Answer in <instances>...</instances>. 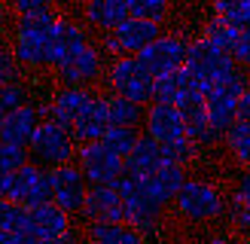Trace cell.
I'll return each instance as SVG.
<instances>
[{
    "label": "cell",
    "instance_id": "6da1fadb",
    "mask_svg": "<svg viewBox=\"0 0 250 244\" xmlns=\"http://www.w3.org/2000/svg\"><path fill=\"white\" fill-rule=\"evenodd\" d=\"M55 21H58L55 9L16 16V24H12V34H9V49L16 52L19 64L24 70L49 67V46H52Z\"/></svg>",
    "mask_w": 250,
    "mask_h": 244
},
{
    "label": "cell",
    "instance_id": "7a4b0ae2",
    "mask_svg": "<svg viewBox=\"0 0 250 244\" xmlns=\"http://www.w3.org/2000/svg\"><path fill=\"white\" fill-rule=\"evenodd\" d=\"M77 150L80 143L67 125H61L55 119H43L28 143V159L43 168H58V165L77 162Z\"/></svg>",
    "mask_w": 250,
    "mask_h": 244
},
{
    "label": "cell",
    "instance_id": "3957f363",
    "mask_svg": "<svg viewBox=\"0 0 250 244\" xmlns=\"http://www.w3.org/2000/svg\"><path fill=\"white\" fill-rule=\"evenodd\" d=\"M104 85L113 95L131 98L137 104H149L156 89V77L141 64L137 55H116L104 70Z\"/></svg>",
    "mask_w": 250,
    "mask_h": 244
},
{
    "label": "cell",
    "instance_id": "277c9868",
    "mask_svg": "<svg viewBox=\"0 0 250 244\" xmlns=\"http://www.w3.org/2000/svg\"><path fill=\"white\" fill-rule=\"evenodd\" d=\"M0 195L24 204L28 211L43 202H52V168H43L28 159L21 168L0 180Z\"/></svg>",
    "mask_w": 250,
    "mask_h": 244
},
{
    "label": "cell",
    "instance_id": "5b68a950",
    "mask_svg": "<svg viewBox=\"0 0 250 244\" xmlns=\"http://www.w3.org/2000/svg\"><path fill=\"white\" fill-rule=\"evenodd\" d=\"M174 211L186 223H210V220H220L226 214V199L214 183L189 177L174 199Z\"/></svg>",
    "mask_w": 250,
    "mask_h": 244
},
{
    "label": "cell",
    "instance_id": "8992f818",
    "mask_svg": "<svg viewBox=\"0 0 250 244\" xmlns=\"http://www.w3.org/2000/svg\"><path fill=\"white\" fill-rule=\"evenodd\" d=\"M116 186H119L122 202H125V223L134 226L137 232H144L146 238L159 235L165 204H159L153 195L146 192V186H144L141 177H128V174H125V177L116 183Z\"/></svg>",
    "mask_w": 250,
    "mask_h": 244
},
{
    "label": "cell",
    "instance_id": "52a82bcc",
    "mask_svg": "<svg viewBox=\"0 0 250 244\" xmlns=\"http://www.w3.org/2000/svg\"><path fill=\"white\" fill-rule=\"evenodd\" d=\"M186 67L192 70L198 85L208 92L214 82L232 77V73L238 70V61H235V55L223 52L214 43H208L205 37H198V40H192L189 49H186Z\"/></svg>",
    "mask_w": 250,
    "mask_h": 244
},
{
    "label": "cell",
    "instance_id": "ba28073f",
    "mask_svg": "<svg viewBox=\"0 0 250 244\" xmlns=\"http://www.w3.org/2000/svg\"><path fill=\"white\" fill-rule=\"evenodd\" d=\"M247 89V77L241 70H235L232 77L214 82L205 92V104H208V119L220 134H226L229 125L238 119V98Z\"/></svg>",
    "mask_w": 250,
    "mask_h": 244
},
{
    "label": "cell",
    "instance_id": "9c48e42d",
    "mask_svg": "<svg viewBox=\"0 0 250 244\" xmlns=\"http://www.w3.org/2000/svg\"><path fill=\"white\" fill-rule=\"evenodd\" d=\"M77 165L83 168L89 186H101V183H116L125 177V159L113 153L104 141H92V143H80L77 150Z\"/></svg>",
    "mask_w": 250,
    "mask_h": 244
},
{
    "label": "cell",
    "instance_id": "30bf717a",
    "mask_svg": "<svg viewBox=\"0 0 250 244\" xmlns=\"http://www.w3.org/2000/svg\"><path fill=\"white\" fill-rule=\"evenodd\" d=\"M186 49H189V43L180 34H159L146 49L137 52V58L153 77H165V73L186 64Z\"/></svg>",
    "mask_w": 250,
    "mask_h": 244
},
{
    "label": "cell",
    "instance_id": "8fae6325",
    "mask_svg": "<svg viewBox=\"0 0 250 244\" xmlns=\"http://www.w3.org/2000/svg\"><path fill=\"white\" fill-rule=\"evenodd\" d=\"M104 70H107V64H104L101 43H89L80 55H73L67 64L55 67V80L61 85H89L92 89L95 82L104 80Z\"/></svg>",
    "mask_w": 250,
    "mask_h": 244
},
{
    "label": "cell",
    "instance_id": "7c38bea8",
    "mask_svg": "<svg viewBox=\"0 0 250 244\" xmlns=\"http://www.w3.org/2000/svg\"><path fill=\"white\" fill-rule=\"evenodd\" d=\"M85 195H89V180L77 162L52 168V202H58L67 214L77 217L85 204Z\"/></svg>",
    "mask_w": 250,
    "mask_h": 244
},
{
    "label": "cell",
    "instance_id": "4fadbf2b",
    "mask_svg": "<svg viewBox=\"0 0 250 244\" xmlns=\"http://www.w3.org/2000/svg\"><path fill=\"white\" fill-rule=\"evenodd\" d=\"M89 43H92V37H89V28H85L83 21H73L67 16H58L55 34H52V46H49V70L67 64V61L73 55H80Z\"/></svg>",
    "mask_w": 250,
    "mask_h": 244
},
{
    "label": "cell",
    "instance_id": "5bb4252c",
    "mask_svg": "<svg viewBox=\"0 0 250 244\" xmlns=\"http://www.w3.org/2000/svg\"><path fill=\"white\" fill-rule=\"evenodd\" d=\"M144 134H149L159 143H174L186 138V119L180 113L177 104H165V101H149L146 113H144Z\"/></svg>",
    "mask_w": 250,
    "mask_h": 244
},
{
    "label": "cell",
    "instance_id": "9a60e30c",
    "mask_svg": "<svg viewBox=\"0 0 250 244\" xmlns=\"http://www.w3.org/2000/svg\"><path fill=\"white\" fill-rule=\"evenodd\" d=\"M80 217L85 223H125V202L119 186H110V183L89 186Z\"/></svg>",
    "mask_w": 250,
    "mask_h": 244
},
{
    "label": "cell",
    "instance_id": "2e32d148",
    "mask_svg": "<svg viewBox=\"0 0 250 244\" xmlns=\"http://www.w3.org/2000/svg\"><path fill=\"white\" fill-rule=\"evenodd\" d=\"M92 95H95V89H89V85H61L49 101L40 104V113H43V119H55L70 128L73 119L83 113V107L92 101Z\"/></svg>",
    "mask_w": 250,
    "mask_h": 244
},
{
    "label": "cell",
    "instance_id": "e0dca14e",
    "mask_svg": "<svg viewBox=\"0 0 250 244\" xmlns=\"http://www.w3.org/2000/svg\"><path fill=\"white\" fill-rule=\"evenodd\" d=\"M110 125H113V122H110L107 95L95 92V95H92V101L83 107V113L73 119L70 131H73V138H77V143H92V141H101Z\"/></svg>",
    "mask_w": 250,
    "mask_h": 244
},
{
    "label": "cell",
    "instance_id": "ac0fdd59",
    "mask_svg": "<svg viewBox=\"0 0 250 244\" xmlns=\"http://www.w3.org/2000/svg\"><path fill=\"white\" fill-rule=\"evenodd\" d=\"M83 24L98 34L116 31V24L128 19V3L125 0H83Z\"/></svg>",
    "mask_w": 250,
    "mask_h": 244
},
{
    "label": "cell",
    "instance_id": "d6986e66",
    "mask_svg": "<svg viewBox=\"0 0 250 244\" xmlns=\"http://www.w3.org/2000/svg\"><path fill=\"white\" fill-rule=\"evenodd\" d=\"M70 226H73V214H67L58 202H43L31 207L28 232L34 238H61Z\"/></svg>",
    "mask_w": 250,
    "mask_h": 244
},
{
    "label": "cell",
    "instance_id": "ffe728a7",
    "mask_svg": "<svg viewBox=\"0 0 250 244\" xmlns=\"http://www.w3.org/2000/svg\"><path fill=\"white\" fill-rule=\"evenodd\" d=\"M144 180V186H146V192L153 195V199L159 202V204H174V199H177V192H180V186L189 177H186V165H177V162H165L159 171H153V174H146V177H141Z\"/></svg>",
    "mask_w": 250,
    "mask_h": 244
},
{
    "label": "cell",
    "instance_id": "44dd1931",
    "mask_svg": "<svg viewBox=\"0 0 250 244\" xmlns=\"http://www.w3.org/2000/svg\"><path fill=\"white\" fill-rule=\"evenodd\" d=\"M43 122V113H40V104H24L19 110H12V113H6L3 119V131H0V141L6 143H16V146H24L28 150V143L34 138L37 125Z\"/></svg>",
    "mask_w": 250,
    "mask_h": 244
},
{
    "label": "cell",
    "instance_id": "7402d4cb",
    "mask_svg": "<svg viewBox=\"0 0 250 244\" xmlns=\"http://www.w3.org/2000/svg\"><path fill=\"white\" fill-rule=\"evenodd\" d=\"M165 162H168L165 143L153 141L149 134H141V141L134 143V150L125 156V174L128 177H146V174H153V171H159Z\"/></svg>",
    "mask_w": 250,
    "mask_h": 244
},
{
    "label": "cell",
    "instance_id": "603a6c76",
    "mask_svg": "<svg viewBox=\"0 0 250 244\" xmlns=\"http://www.w3.org/2000/svg\"><path fill=\"white\" fill-rule=\"evenodd\" d=\"M159 34H162L159 21H146V19H134V16H128L122 24H116V31H113L122 55H137L141 49H146L153 43Z\"/></svg>",
    "mask_w": 250,
    "mask_h": 244
},
{
    "label": "cell",
    "instance_id": "cb8c5ba5",
    "mask_svg": "<svg viewBox=\"0 0 250 244\" xmlns=\"http://www.w3.org/2000/svg\"><path fill=\"white\" fill-rule=\"evenodd\" d=\"M89 244H146V235L128 223H85Z\"/></svg>",
    "mask_w": 250,
    "mask_h": 244
},
{
    "label": "cell",
    "instance_id": "d4e9b609",
    "mask_svg": "<svg viewBox=\"0 0 250 244\" xmlns=\"http://www.w3.org/2000/svg\"><path fill=\"white\" fill-rule=\"evenodd\" d=\"M192 85H198V80L192 77L189 67H177L165 73V77H156V89H153V101H165V104H177V98L183 92H189Z\"/></svg>",
    "mask_w": 250,
    "mask_h": 244
},
{
    "label": "cell",
    "instance_id": "484cf974",
    "mask_svg": "<svg viewBox=\"0 0 250 244\" xmlns=\"http://www.w3.org/2000/svg\"><path fill=\"white\" fill-rule=\"evenodd\" d=\"M107 107H110V122H113V125H131V128L144 125L146 104H137V101H131V98L107 92Z\"/></svg>",
    "mask_w": 250,
    "mask_h": 244
},
{
    "label": "cell",
    "instance_id": "4316f807",
    "mask_svg": "<svg viewBox=\"0 0 250 244\" xmlns=\"http://www.w3.org/2000/svg\"><path fill=\"white\" fill-rule=\"evenodd\" d=\"M223 143L235 156V162L250 168V119H235L229 125V131L223 134Z\"/></svg>",
    "mask_w": 250,
    "mask_h": 244
},
{
    "label": "cell",
    "instance_id": "83f0119b",
    "mask_svg": "<svg viewBox=\"0 0 250 244\" xmlns=\"http://www.w3.org/2000/svg\"><path fill=\"white\" fill-rule=\"evenodd\" d=\"M202 37L208 43H214L217 49H223V52H235V46H238V37H241V28H235V24H229L226 19H220V16H214L208 24H205V31H202Z\"/></svg>",
    "mask_w": 250,
    "mask_h": 244
},
{
    "label": "cell",
    "instance_id": "f1b7e54d",
    "mask_svg": "<svg viewBox=\"0 0 250 244\" xmlns=\"http://www.w3.org/2000/svg\"><path fill=\"white\" fill-rule=\"evenodd\" d=\"M31 223V211L12 199H0V229L6 232H19V235H31L28 232Z\"/></svg>",
    "mask_w": 250,
    "mask_h": 244
},
{
    "label": "cell",
    "instance_id": "f546056e",
    "mask_svg": "<svg viewBox=\"0 0 250 244\" xmlns=\"http://www.w3.org/2000/svg\"><path fill=\"white\" fill-rule=\"evenodd\" d=\"M101 141H104L113 153H119V156L125 159V156L134 150V143L141 141V128H131V125H110Z\"/></svg>",
    "mask_w": 250,
    "mask_h": 244
},
{
    "label": "cell",
    "instance_id": "4dcf8cb0",
    "mask_svg": "<svg viewBox=\"0 0 250 244\" xmlns=\"http://www.w3.org/2000/svg\"><path fill=\"white\" fill-rule=\"evenodd\" d=\"M125 3H128V16L159 21V24H165L168 12H171V0H125Z\"/></svg>",
    "mask_w": 250,
    "mask_h": 244
},
{
    "label": "cell",
    "instance_id": "1f68e13d",
    "mask_svg": "<svg viewBox=\"0 0 250 244\" xmlns=\"http://www.w3.org/2000/svg\"><path fill=\"white\" fill-rule=\"evenodd\" d=\"M214 16L226 19L235 28L250 24V0H214Z\"/></svg>",
    "mask_w": 250,
    "mask_h": 244
},
{
    "label": "cell",
    "instance_id": "d6a6232c",
    "mask_svg": "<svg viewBox=\"0 0 250 244\" xmlns=\"http://www.w3.org/2000/svg\"><path fill=\"white\" fill-rule=\"evenodd\" d=\"M24 104H31V89L24 80H12V82H3L0 85V107L12 113V110H19Z\"/></svg>",
    "mask_w": 250,
    "mask_h": 244
},
{
    "label": "cell",
    "instance_id": "836d02e7",
    "mask_svg": "<svg viewBox=\"0 0 250 244\" xmlns=\"http://www.w3.org/2000/svg\"><path fill=\"white\" fill-rule=\"evenodd\" d=\"M198 153H202V146H198L189 134L180 141H174V143H165V156H168V162H177V165H189L198 159Z\"/></svg>",
    "mask_w": 250,
    "mask_h": 244
},
{
    "label": "cell",
    "instance_id": "e575fe53",
    "mask_svg": "<svg viewBox=\"0 0 250 244\" xmlns=\"http://www.w3.org/2000/svg\"><path fill=\"white\" fill-rule=\"evenodd\" d=\"M24 162H28V150H24V146L0 141V180H3L6 174H12L16 168H21Z\"/></svg>",
    "mask_w": 250,
    "mask_h": 244
},
{
    "label": "cell",
    "instance_id": "d590c367",
    "mask_svg": "<svg viewBox=\"0 0 250 244\" xmlns=\"http://www.w3.org/2000/svg\"><path fill=\"white\" fill-rule=\"evenodd\" d=\"M226 217H229V226L238 232V235H250V204L238 202V199H229L226 204Z\"/></svg>",
    "mask_w": 250,
    "mask_h": 244
},
{
    "label": "cell",
    "instance_id": "8d00e7d4",
    "mask_svg": "<svg viewBox=\"0 0 250 244\" xmlns=\"http://www.w3.org/2000/svg\"><path fill=\"white\" fill-rule=\"evenodd\" d=\"M9 9L16 16H31V12H46V9H55V0H6Z\"/></svg>",
    "mask_w": 250,
    "mask_h": 244
},
{
    "label": "cell",
    "instance_id": "74e56055",
    "mask_svg": "<svg viewBox=\"0 0 250 244\" xmlns=\"http://www.w3.org/2000/svg\"><path fill=\"white\" fill-rule=\"evenodd\" d=\"M235 61H238L241 67H250V24L241 28V37H238V46H235Z\"/></svg>",
    "mask_w": 250,
    "mask_h": 244
},
{
    "label": "cell",
    "instance_id": "f35d334b",
    "mask_svg": "<svg viewBox=\"0 0 250 244\" xmlns=\"http://www.w3.org/2000/svg\"><path fill=\"white\" fill-rule=\"evenodd\" d=\"M232 199H238L244 204H250V168H244L238 180H235V192H232Z\"/></svg>",
    "mask_w": 250,
    "mask_h": 244
},
{
    "label": "cell",
    "instance_id": "ab89813d",
    "mask_svg": "<svg viewBox=\"0 0 250 244\" xmlns=\"http://www.w3.org/2000/svg\"><path fill=\"white\" fill-rule=\"evenodd\" d=\"M12 16H16V12L9 9V3H6V0H0V37L12 34Z\"/></svg>",
    "mask_w": 250,
    "mask_h": 244
},
{
    "label": "cell",
    "instance_id": "60d3db41",
    "mask_svg": "<svg viewBox=\"0 0 250 244\" xmlns=\"http://www.w3.org/2000/svg\"><path fill=\"white\" fill-rule=\"evenodd\" d=\"M34 235H19V232H6L0 229V244H28Z\"/></svg>",
    "mask_w": 250,
    "mask_h": 244
},
{
    "label": "cell",
    "instance_id": "b9f144b4",
    "mask_svg": "<svg viewBox=\"0 0 250 244\" xmlns=\"http://www.w3.org/2000/svg\"><path fill=\"white\" fill-rule=\"evenodd\" d=\"M58 241H61V244H89V241H85V235H83V232H80V229H73V226H70V229L64 232V235L58 238Z\"/></svg>",
    "mask_w": 250,
    "mask_h": 244
},
{
    "label": "cell",
    "instance_id": "7bdbcfd3",
    "mask_svg": "<svg viewBox=\"0 0 250 244\" xmlns=\"http://www.w3.org/2000/svg\"><path fill=\"white\" fill-rule=\"evenodd\" d=\"M238 119H250V82H247V89L238 98Z\"/></svg>",
    "mask_w": 250,
    "mask_h": 244
},
{
    "label": "cell",
    "instance_id": "ee69618b",
    "mask_svg": "<svg viewBox=\"0 0 250 244\" xmlns=\"http://www.w3.org/2000/svg\"><path fill=\"white\" fill-rule=\"evenodd\" d=\"M28 244H61L58 238H31Z\"/></svg>",
    "mask_w": 250,
    "mask_h": 244
},
{
    "label": "cell",
    "instance_id": "f6af8a7d",
    "mask_svg": "<svg viewBox=\"0 0 250 244\" xmlns=\"http://www.w3.org/2000/svg\"><path fill=\"white\" fill-rule=\"evenodd\" d=\"M208 244H229V238H226V235H214V238H210Z\"/></svg>",
    "mask_w": 250,
    "mask_h": 244
},
{
    "label": "cell",
    "instance_id": "bcb514c9",
    "mask_svg": "<svg viewBox=\"0 0 250 244\" xmlns=\"http://www.w3.org/2000/svg\"><path fill=\"white\" fill-rule=\"evenodd\" d=\"M3 119H6V110L0 107V131H3Z\"/></svg>",
    "mask_w": 250,
    "mask_h": 244
},
{
    "label": "cell",
    "instance_id": "7dc6e473",
    "mask_svg": "<svg viewBox=\"0 0 250 244\" xmlns=\"http://www.w3.org/2000/svg\"><path fill=\"white\" fill-rule=\"evenodd\" d=\"M238 244H250V235H247V238H244V241H238Z\"/></svg>",
    "mask_w": 250,
    "mask_h": 244
},
{
    "label": "cell",
    "instance_id": "c3c4849f",
    "mask_svg": "<svg viewBox=\"0 0 250 244\" xmlns=\"http://www.w3.org/2000/svg\"><path fill=\"white\" fill-rule=\"evenodd\" d=\"M0 85H3V77H0Z\"/></svg>",
    "mask_w": 250,
    "mask_h": 244
}]
</instances>
